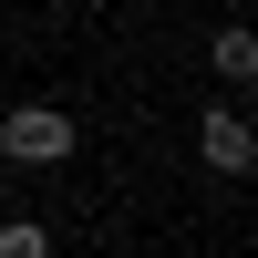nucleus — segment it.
<instances>
[{"label":"nucleus","mask_w":258,"mask_h":258,"mask_svg":"<svg viewBox=\"0 0 258 258\" xmlns=\"http://www.w3.org/2000/svg\"><path fill=\"white\" fill-rule=\"evenodd\" d=\"M0 155L11 165H62L73 155V114H62V103H11V114H0Z\"/></svg>","instance_id":"nucleus-1"},{"label":"nucleus","mask_w":258,"mask_h":258,"mask_svg":"<svg viewBox=\"0 0 258 258\" xmlns=\"http://www.w3.org/2000/svg\"><path fill=\"white\" fill-rule=\"evenodd\" d=\"M197 155L217 165V176H248V165H258V145H248V114H207V124H197Z\"/></svg>","instance_id":"nucleus-2"},{"label":"nucleus","mask_w":258,"mask_h":258,"mask_svg":"<svg viewBox=\"0 0 258 258\" xmlns=\"http://www.w3.org/2000/svg\"><path fill=\"white\" fill-rule=\"evenodd\" d=\"M207 62H217V83H248V73H258V41H248V31H217Z\"/></svg>","instance_id":"nucleus-3"},{"label":"nucleus","mask_w":258,"mask_h":258,"mask_svg":"<svg viewBox=\"0 0 258 258\" xmlns=\"http://www.w3.org/2000/svg\"><path fill=\"white\" fill-rule=\"evenodd\" d=\"M0 258H52V227H41V217H11V227H0Z\"/></svg>","instance_id":"nucleus-4"}]
</instances>
